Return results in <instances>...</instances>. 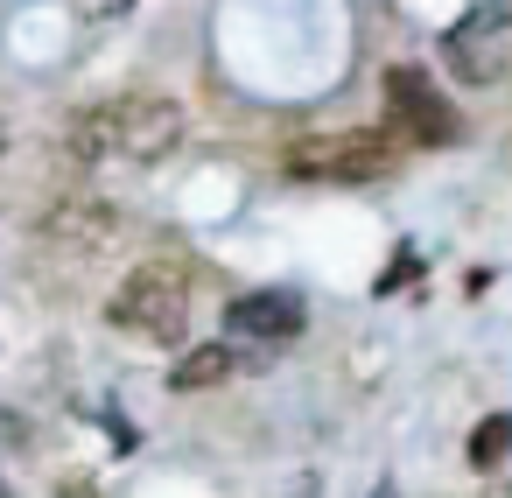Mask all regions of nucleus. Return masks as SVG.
<instances>
[{
	"mask_svg": "<svg viewBox=\"0 0 512 498\" xmlns=\"http://www.w3.org/2000/svg\"><path fill=\"white\" fill-rule=\"evenodd\" d=\"M106 316H113L120 330L155 337V344H183V330H190V274L169 267V260H148V267L127 274V288L113 295Z\"/></svg>",
	"mask_w": 512,
	"mask_h": 498,
	"instance_id": "nucleus-3",
	"label": "nucleus"
},
{
	"mask_svg": "<svg viewBox=\"0 0 512 498\" xmlns=\"http://www.w3.org/2000/svg\"><path fill=\"white\" fill-rule=\"evenodd\" d=\"M85 8H92V15H113V8H127V0H85Z\"/></svg>",
	"mask_w": 512,
	"mask_h": 498,
	"instance_id": "nucleus-9",
	"label": "nucleus"
},
{
	"mask_svg": "<svg viewBox=\"0 0 512 498\" xmlns=\"http://www.w3.org/2000/svg\"><path fill=\"white\" fill-rule=\"evenodd\" d=\"M0 498H8V484H0Z\"/></svg>",
	"mask_w": 512,
	"mask_h": 498,
	"instance_id": "nucleus-11",
	"label": "nucleus"
},
{
	"mask_svg": "<svg viewBox=\"0 0 512 498\" xmlns=\"http://www.w3.org/2000/svg\"><path fill=\"white\" fill-rule=\"evenodd\" d=\"M302 323H309V302L295 288H253L225 309V330L253 337V344H288V337H302Z\"/></svg>",
	"mask_w": 512,
	"mask_h": 498,
	"instance_id": "nucleus-6",
	"label": "nucleus"
},
{
	"mask_svg": "<svg viewBox=\"0 0 512 498\" xmlns=\"http://www.w3.org/2000/svg\"><path fill=\"white\" fill-rule=\"evenodd\" d=\"M190 134V113L162 92H120V99H99L85 113H71L64 127V148L92 169H148L162 162L169 148H183Z\"/></svg>",
	"mask_w": 512,
	"mask_h": 498,
	"instance_id": "nucleus-1",
	"label": "nucleus"
},
{
	"mask_svg": "<svg viewBox=\"0 0 512 498\" xmlns=\"http://www.w3.org/2000/svg\"><path fill=\"white\" fill-rule=\"evenodd\" d=\"M232 365H239V351H232V344H197V351H183V358L169 365V386H176V393H197V386L232 379Z\"/></svg>",
	"mask_w": 512,
	"mask_h": 498,
	"instance_id": "nucleus-7",
	"label": "nucleus"
},
{
	"mask_svg": "<svg viewBox=\"0 0 512 498\" xmlns=\"http://www.w3.org/2000/svg\"><path fill=\"white\" fill-rule=\"evenodd\" d=\"M281 169L295 183H323V190H358V183H379L393 169V141L379 134H316V141H295L281 155Z\"/></svg>",
	"mask_w": 512,
	"mask_h": 498,
	"instance_id": "nucleus-4",
	"label": "nucleus"
},
{
	"mask_svg": "<svg viewBox=\"0 0 512 498\" xmlns=\"http://www.w3.org/2000/svg\"><path fill=\"white\" fill-rule=\"evenodd\" d=\"M442 64L463 85H498L512 78V0H484L442 36Z\"/></svg>",
	"mask_w": 512,
	"mask_h": 498,
	"instance_id": "nucleus-5",
	"label": "nucleus"
},
{
	"mask_svg": "<svg viewBox=\"0 0 512 498\" xmlns=\"http://www.w3.org/2000/svg\"><path fill=\"white\" fill-rule=\"evenodd\" d=\"M386 134L407 141V148H456L463 141V113L449 106V92L421 64H393L386 71Z\"/></svg>",
	"mask_w": 512,
	"mask_h": 498,
	"instance_id": "nucleus-2",
	"label": "nucleus"
},
{
	"mask_svg": "<svg viewBox=\"0 0 512 498\" xmlns=\"http://www.w3.org/2000/svg\"><path fill=\"white\" fill-rule=\"evenodd\" d=\"M505 449H512V414L477 421V435H470V463H477V470H498V463H505Z\"/></svg>",
	"mask_w": 512,
	"mask_h": 498,
	"instance_id": "nucleus-8",
	"label": "nucleus"
},
{
	"mask_svg": "<svg viewBox=\"0 0 512 498\" xmlns=\"http://www.w3.org/2000/svg\"><path fill=\"white\" fill-rule=\"evenodd\" d=\"M372 498H400V491H393V484H379V491H372Z\"/></svg>",
	"mask_w": 512,
	"mask_h": 498,
	"instance_id": "nucleus-10",
	"label": "nucleus"
}]
</instances>
